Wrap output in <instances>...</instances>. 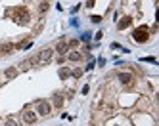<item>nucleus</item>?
Listing matches in <instances>:
<instances>
[{"instance_id": "obj_1", "label": "nucleus", "mask_w": 159, "mask_h": 126, "mask_svg": "<svg viewBox=\"0 0 159 126\" xmlns=\"http://www.w3.org/2000/svg\"><path fill=\"white\" fill-rule=\"evenodd\" d=\"M132 38H134L136 42H146L148 38H150V33H148L146 27H140V29H136V31L132 33Z\"/></svg>"}, {"instance_id": "obj_2", "label": "nucleus", "mask_w": 159, "mask_h": 126, "mask_svg": "<svg viewBox=\"0 0 159 126\" xmlns=\"http://www.w3.org/2000/svg\"><path fill=\"white\" fill-rule=\"evenodd\" d=\"M52 54H54V52H52L50 48H48V50H42L40 54L35 57V61H36V63H46V61H50V59H52Z\"/></svg>"}, {"instance_id": "obj_3", "label": "nucleus", "mask_w": 159, "mask_h": 126, "mask_svg": "<svg viewBox=\"0 0 159 126\" xmlns=\"http://www.w3.org/2000/svg\"><path fill=\"white\" fill-rule=\"evenodd\" d=\"M36 109H38V113H40V115H50V103H48V101H44V99H38V101H36Z\"/></svg>"}, {"instance_id": "obj_4", "label": "nucleus", "mask_w": 159, "mask_h": 126, "mask_svg": "<svg viewBox=\"0 0 159 126\" xmlns=\"http://www.w3.org/2000/svg\"><path fill=\"white\" fill-rule=\"evenodd\" d=\"M15 17L19 19V21H27L29 19V10L27 8H15Z\"/></svg>"}, {"instance_id": "obj_5", "label": "nucleus", "mask_w": 159, "mask_h": 126, "mask_svg": "<svg viewBox=\"0 0 159 126\" xmlns=\"http://www.w3.org/2000/svg\"><path fill=\"white\" fill-rule=\"evenodd\" d=\"M23 120L31 124V122H35V120H36V115H35L33 111H25V113H23Z\"/></svg>"}, {"instance_id": "obj_6", "label": "nucleus", "mask_w": 159, "mask_h": 126, "mask_svg": "<svg viewBox=\"0 0 159 126\" xmlns=\"http://www.w3.org/2000/svg\"><path fill=\"white\" fill-rule=\"evenodd\" d=\"M119 78H121V82H123V84H130V82H132V75H130V73H121V75H119Z\"/></svg>"}, {"instance_id": "obj_7", "label": "nucleus", "mask_w": 159, "mask_h": 126, "mask_svg": "<svg viewBox=\"0 0 159 126\" xmlns=\"http://www.w3.org/2000/svg\"><path fill=\"white\" fill-rule=\"evenodd\" d=\"M128 23H130V19H128V17L121 19V21H119V29H125V27H128Z\"/></svg>"}, {"instance_id": "obj_8", "label": "nucleus", "mask_w": 159, "mask_h": 126, "mask_svg": "<svg viewBox=\"0 0 159 126\" xmlns=\"http://www.w3.org/2000/svg\"><path fill=\"white\" fill-rule=\"evenodd\" d=\"M69 59H71V61H79V59H81V54H79V52H71V54H69Z\"/></svg>"}, {"instance_id": "obj_9", "label": "nucleus", "mask_w": 159, "mask_h": 126, "mask_svg": "<svg viewBox=\"0 0 159 126\" xmlns=\"http://www.w3.org/2000/svg\"><path fill=\"white\" fill-rule=\"evenodd\" d=\"M69 75H71V71H69V69H59V77H61V78L69 77Z\"/></svg>"}, {"instance_id": "obj_10", "label": "nucleus", "mask_w": 159, "mask_h": 126, "mask_svg": "<svg viewBox=\"0 0 159 126\" xmlns=\"http://www.w3.org/2000/svg\"><path fill=\"white\" fill-rule=\"evenodd\" d=\"M8 52H12V44H4L0 50V54H8Z\"/></svg>"}, {"instance_id": "obj_11", "label": "nucleus", "mask_w": 159, "mask_h": 126, "mask_svg": "<svg viewBox=\"0 0 159 126\" xmlns=\"http://www.w3.org/2000/svg\"><path fill=\"white\" fill-rule=\"evenodd\" d=\"M58 52H59V54H65V52H67V44H63V42H61V44L58 46Z\"/></svg>"}, {"instance_id": "obj_12", "label": "nucleus", "mask_w": 159, "mask_h": 126, "mask_svg": "<svg viewBox=\"0 0 159 126\" xmlns=\"http://www.w3.org/2000/svg\"><path fill=\"white\" fill-rule=\"evenodd\" d=\"M54 103L56 105H61V96H54Z\"/></svg>"}, {"instance_id": "obj_13", "label": "nucleus", "mask_w": 159, "mask_h": 126, "mask_svg": "<svg viewBox=\"0 0 159 126\" xmlns=\"http://www.w3.org/2000/svg\"><path fill=\"white\" fill-rule=\"evenodd\" d=\"M90 19H92V23H100V21H102V17H100V15H92Z\"/></svg>"}, {"instance_id": "obj_14", "label": "nucleus", "mask_w": 159, "mask_h": 126, "mask_svg": "<svg viewBox=\"0 0 159 126\" xmlns=\"http://www.w3.org/2000/svg\"><path fill=\"white\" fill-rule=\"evenodd\" d=\"M15 75V69H8V71H6V77H14Z\"/></svg>"}, {"instance_id": "obj_15", "label": "nucleus", "mask_w": 159, "mask_h": 126, "mask_svg": "<svg viewBox=\"0 0 159 126\" xmlns=\"http://www.w3.org/2000/svg\"><path fill=\"white\" fill-rule=\"evenodd\" d=\"M48 10V2H44V4H40V12H46Z\"/></svg>"}, {"instance_id": "obj_16", "label": "nucleus", "mask_w": 159, "mask_h": 126, "mask_svg": "<svg viewBox=\"0 0 159 126\" xmlns=\"http://www.w3.org/2000/svg\"><path fill=\"white\" fill-rule=\"evenodd\" d=\"M81 73H82L81 69H75V71H73V75H75V77H81Z\"/></svg>"}, {"instance_id": "obj_17", "label": "nucleus", "mask_w": 159, "mask_h": 126, "mask_svg": "<svg viewBox=\"0 0 159 126\" xmlns=\"http://www.w3.org/2000/svg\"><path fill=\"white\" fill-rule=\"evenodd\" d=\"M6 126H15V120H6Z\"/></svg>"}]
</instances>
